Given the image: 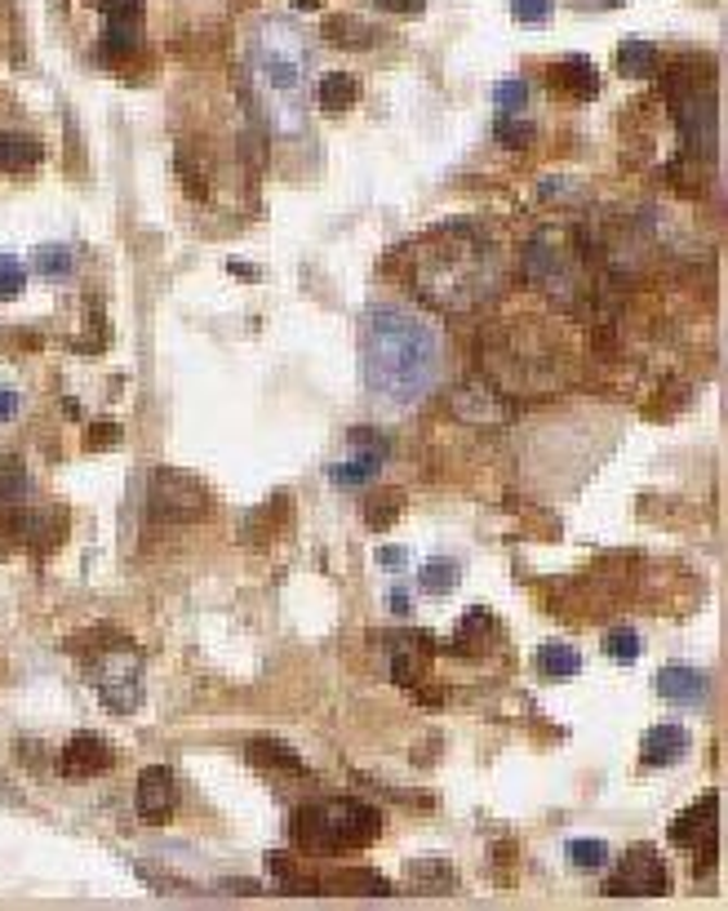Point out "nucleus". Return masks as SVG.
<instances>
[{"mask_svg":"<svg viewBox=\"0 0 728 911\" xmlns=\"http://www.w3.org/2000/svg\"><path fill=\"white\" fill-rule=\"evenodd\" d=\"M524 276L555 303H582L587 294V250L573 227L547 223L528 236L524 245Z\"/></svg>","mask_w":728,"mask_h":911,"instance_id":"20e7f679","label":"nucleus"},{"mask_svg":"<svg viewBox=\"0 0 728 911\" xmlns=\"http://www.w3.org/2000/svg\"><path fill=\"white\" fill-rule=\"evenodd\" d=\"M409 876H413V885H422L431 894H449L454 889V872H449L445 858H422V862H413Z\"/></svg>","mask_w":728,"mask_h":911,"instance_id":"c85d7f7f","label":"nucleus"},{"mask_svg":"<svg viewBox=\"0 0 728 911\" xmlns=\"http://www.w3.org/2000/svg\"><path fill=\"white\" fill-rule=\"evenodd\" d=\"M360 369H365V388L378 405L413 409L440 382L445 339L422 312L405 303H378L365 312Z\"/></svg>","mask_w":728,"mask_h":911,"instance_id":"f257e3e1","label":"nucleus"},{"mask_svg":"<svg viewBox=\"0 0 728 911\" xmlns=\"http://www.w3.org/2000/svg\"><path fill=\"white\" fill-rule=\"evenodd\" d=\"M551 0H511V14H515V23H528V27H542L547 18H551Z\"/></svg>","mask_w":728,"mask_h":911,"instance_id":"4c0bfd02","label":"nucleus"},{"mask_svg":"<svg viewBox=\"0 0 728 911\" xmlns=\"http://www.w3.org/2000/svg\"><path fill=\"white\" fill-rule=\"evenodd\" d=\"M657 63H662V59H657V50H653L649 40H636V36H630V40L617 45V72H622V76H653Z\"/></svg>","mask_w":728,"mask_h":911,"instance_id":"b1692460","label":"nucleus"},{"mask_svg":"<svg viewBox=\"0 0 728 911\" xmlns=\"http://www.w3.org/2000/svg\"><path fill=\"white\" fill-rule=\"evenodd\" d=\"M418 294L440 312H475L502 294L507 263L498 241L475 223L435 227L413 254Z\"/></svg>","mask_w":728,"mask_h":911,"instance_id":"f03ea898","label":"nucleus"},{"mask_svg":"<svg viewBox=\"0 0 728 911\" xmlns=\"http://www.w3.org/2000/svg\"><path fill=\"white\" fill-rule=\"evenodd\" d=\"M373 5L392 10V14H422V5H426V0H373Z\"/></svg>","mask_w":728,"mask_h":911,"instance_id":"ea45409f","label":"nucleus"},{"mask_svg":"<svg viewBox=\"0 0 728 911\" xmlns=\"http://www.w3.org/2000/svg\"><path fill=\"white\" fill-rule=\"evenodd\" d=\"M89 5L107 18H142V0H89Z\"/></svg>","mask_w":728,"mask_h":911,"instance_id":"58836bf2","label":"nucleus"},{"mask_svg":"<svg viewBox=\"0 0 728 911\" xmlns=\"http://www.w3.org/2000/svg\"><path fill=\"white\" fill-rule=\"evenodd\" d=\"M675 121H679V138H685V148L689 152H711V142H715V103H711V93L706 85L698 89H675Z\"/></svg>","mask_w":728,"mask_h":911,"instance_id":"1a4fd4ad","label":"nucleus"},{"mask_svg":"<svg viewBox=\"0 0 728 911\" xmlns=\"http://www.w3.org/2000/svg\"><path fill=\"white\" fill-rule=\"evenodd\" d=\"M400 511H405V494H400V490L373 494V498L365 503V524H369V530H392V524L400 520Z\"/></svg>","mask_w":728,"mask_h":911,"instance_id":"cd10ccee","label":"nucleus"},{"mask_svg":"<svg viewBox=\"0 0 728 911\" xmlns=\"http://www.w3.org/2000/svg\"><path fill=\"white\" fill-rule=\"evenodd\" d=\"M715 813H719V796L693 800V805L670 823V845H679V849H702L706 840H715Z\"/></svg>","mask_w":728,"mask_h":911,"instance_id":"4468645a","label":"nucleus"},{"mask_svg":"<svg viewBox=\"0 0 728 911\" xmlns=\"http://www.w3.org/2000/svg\"><path fill=\"white\" fill-rule=\"evenodd\" d=\"M547 76H551V85H555V89L573 93V99H596V93H600V72H596L587 59H564V63H551V67H547Z\"/></svg>","mask_w":728,"mask_h":911,"instance_id":"f3484780","label":"nucleus"},{"mask_svg":"<svg viewBox=\"0 0 728 911\" xmlns=\"http://www.w3.org/2000/svg\"><path fill=\"white\" fill-rule=\"evenodd\" d=\"M689 730L685 725H653L644 738H640V760L653 764V770H662V764H675L679 756L689 751Z\"/></svg>","mask_w":728,"mask_h":911,"instance_id":"dca6fc26","label":"nucleus"},{"mask_svg":"<svg viewBox=\"0 0 728 911\" xmlns=\"http://www.w3.org/2000/svg\"><path fill=\"white\" fill-rule=\"evenodd\" d=\"M454 414L475 422V427H502V422H511L515 409H511V401L494 388V382L471 378V382H462V388L454 392Z\"/></svg>","mask_w":728,"mask_h":911,"instance_id":"9d476101","label":"nucleus"},{"mask_svg":"<svg viewBox=\"0 0 728 911\" xmlns=\"http://www.w3.org/2000/svg\"><path fill=\"white\" fill-rule=\"evenodd\" d=\"M289 5H294V10H320L324 0H289Z\"/></svg>","mask_w":728,"mask_h":911,"instance_id":"49530a36","label":"nucleus"},{"mask_svg":"<svg viewBox=\"0 0 728 911\" xmlns=\"http://www.w3.org/2000/svg\"><path fill=\"white\" fill-rule=\"evenodd\" d=\"M352 441H356V445H365V450H360V454H352L347 463H333V467H329V481H333V485H343V490H356V485L373 481L378 467H382V458H386V441L378 436L373 427H356V431H352Z\"/></svg>","mask_w":728,"mask_h":911,"instance_id":"9b49d317","label":"nucleus"},{"mask_svg":"<svg viewBox=\"0 0 728 911\" xmlns=\"http://www.w3.org/2000/svg\"><path fill=\"white\" fill-rule=\"evenodd\" d=\"M657 694L670 707H702L706 694H711V681H706V671H698V667H666L657 676Z\"/></svg>","mask_w":728,"mask_h":911,"instance_id":"2eb2a0df","label":"nucleus"},{"mask_svg":"<svg viewBox=\"0 0 728 911\" xmlns=\"http://www.w3.org/2000/svg\"><path fill=\"white\" fill-rule=\"evenodd\" d=\"M569 858H573L577 872H604L609 868V845L582 836V840H569Z\"/></svg>","mask_w":728,"mask_h":911,"instance_id":"7c9ffc66","label":"nucleus"},{"mask_svg":"<svg viewBox=\"0 0 728 911\" xmlns=\"http://www.w3.org/2000/svg\"><path fill=\"white\" fill-rule=\"evenodd\" d=\"M72 263H76V258H72L67 245H40V250L31 254V271L44 276V280H67Z\"/></svg>","mask_w":728,"mask_h":911,"instance_id":"c756f323","label":"nucleus"},{"mask_svg":"<svg viewBox=\"0 0 728 911\" xmlns=\"http://www.w3.org/2000/svg\"><path fill=\"white\" fill-rule=\"evenodd\" d=\"M148 511L161 524H196V520H205L214 511V494L196 481V476L161 467L152 476V485H148Z\"/></svg>","mask_w":728,"mask_h":911,"instance_id":"423d86ee","label":"nucleus"},{"mask_svg":"<svg viewBox=\"0 0 728 911\" xmlns=\"http://www.w3.org/2000/svg\"><path fill=\"white\" fill-rule=\"evenodd\" d=\"M573 5H582V10H617V5H626V0H573Z\"/></svg>","mask_w":728,"mask_h":911,"instance_id":"c03bdc74","label":"nucleus"},{"mask_svg":"<svg viewBox=\"0 0 728 911\" xmlns=\"http://www.w3.org/2000/svg\"><path fill=\"white\" fill-rule=\"evenodd\" d=\"M392 609H396V613H409V592L396 587V592H392Z\"/></svg>","mask_w":728,"mask_h":911,"instance_id":"a18cd8bd","label":"nucleus"},{"mask_svg":"<svg viewBox=\"0 0 728 911\" xmlns=\"http://www.w3.org/2000/svg\"><path fill=\"white\" fill-rule=\"evenodd\" d=\"M250 85L276 134L307 129L311 93V50L289 18H258L250 31Z\"/></svg>","mask_w":728,"mask_h":911,"instance_id":"7ed1b4c3","label":"nucleus"},{"mask_svg":"<svg viewBox=\"0 0 728 911\" xmlns=\"http://www.w3.org/2000/svg\"><path fill=\"white\" fill-rule=\"evenodd\" d=\"M382 836V813L365 800H324L294 813V840L307 853H347Z\"/></svg>","mask_w":728,"mask_h":911,"instance_id":"39448f33","label":"nucleus"},{"mask_svg":"<svg viewBox=\"0 0 728 911\" xmlns=\"http://www.w3.org/2000/svg\"><path fill=\"white\" fill-rule=\"evenodd\" d=\"M250 756H254L258 764H271V770L298 774V779H307V774H311V770H307V760H303V756H294L284 743H250Z\"/></svg>","mask_w":728,"mask_h":911,"instance_id":"bb28decb","label":"nucleus"},{"mask_svg":"<svg viewBox=\"0 0 728 911\" xmlns=\"http://www.w3.org/2000/svg\"><path fill=\"white\" fill-rule=\"evenodd\" d=\"M604 649H609L613 662H636V658L644 654V641H640L636 628H613L609 641H604Z\"/></svg>","mask_w":728,"mask_h":911,"instance_id":"2f4dec72","label":"nucleus"},{"mask_svg":"<svg viewBox=\"0 0 728 911\" xmlns=\"http://www.w3.org/2000/svg\"><path fill=\"white\" fill-rule=\"evenodd\" d=\"M405 560H409L405 547H382V552H378V565H382V569H400Z\"/></svg>","mask_w":728,"mask_h":911,"instance_id":"a19ab883","label":"nucleus"},{"mask_svg":"<svg viewBox=\"0 0 728 911\" xmlns=\"http://www.w3.org/2000/svg\"><path fill=\"white\" fill-rule=\"evenodd\" d=\"M352 36H369V40H378V31L373 27H365V23H356V18H329L324 23V40H333V45H352Z\"/></svg>","mask_w":728,"mask_h":911,"instance_id":"f704fd0d","label":"nucleus"},{"mask_svg":"<svg viewBox=\"0 0 728 911\" xmlns=\"http://www.w3.org/2000/svg\"><path fill=\"white\" fill-rule=\"evenodd\" d=\"M356 93H360L356 76H347V72H329V76H320V85H316V103H320V112H347V107L356 103Z\"/></svg>","mask_w":728,"mask_h":911,"instance_id":"4be33fe9","label":"nucleus"},{"mask_svg":"<svg viewBox=\"0 0 728 911\" xmlns=\"http://www.w3.org/2000/svg\"><path fill=\"white\" fill-rule=\"evenodd\" d=\"M538 671H542L547 681H573L577 671H582L577 645H569V641H547V645L538 649Z\"/></svg>","mask_w":728,"mask_h":911,"instance_id":"aec40b11","label":"nucleus"},{"mask_svg":"<svg viewBox=\"0 0 728 911\" xmlns=\"http://www.w3.org/2000/svg\"><path fill=\"white\" fill-rule=\"evenodd\" d=\"M112 764H116V751H112L99 734H76V738L63 747V756H59L63 779H93V774L112 770Z\"/></svg>","mask_w":728,"mask_h":911,"instance_id":"ddd939ff","label":"nucleus"},{"mask_svg":"<svg viewBox=\"0 0 728 911\" xmlns=\"http://www.w3.org/2000/svg\"><path fill=\"white\" fill-rule=\"evenodd\" d=\"M267 872H271V881H276L284 894H303V898H307V894H320V876L298 872L289 853H267Z\"/></svg>","mask_w":728,"mask_h":911,"instance_id":"5701e85b","label":"nucleus"},{"mask_svg":"<svg viewBox=\"0 0 728 911\" xmlns=\"http://www.w3.org/2000/svg\"><path fill=\"white\" fill-rule=\"evenodd\" d=\"M133 805H138V813L148 823H165L169 813L178 809V779H174V770H165V764H148V770L138 774Z\"/></svg>","mask_w":728,"mask_h":911,"instance_id":"f8f14e48","label":"nucleus"},{"mask_svg":"<svg viewBox=\"0 0 728 911\" xmlns=\"http://www.w3.org/2000/svg\"><path fill=\"white\" fill-rule=\"evenodd\" d=\"M392 676H396L405 689H413V685L422 681V649H418V654L396 649V654H392Z\"/></svg>","mask_w":728,"mask_h":911,"instance_id":"c9c22d12","label":"nucleus"},{"mask_svg":"<svg viewBox=\"0 0 728 911\" xmlns=\"http://www.w3.org/2000/svg\"><path fill=\"white\" fill-rule=\"evenodd\" d=\"M23 284H27V267L10 254H0V299H14Z\"/></svg>","mask_w":728,"mask_h":911,"instance_id":"e433bc0d","label":"nucleus"},{"mask_svg":"<svg viewBox=\"0 0 728 911\" xmlns=\"http://www.w3.org/2000/svg\"><path fill=\"white\" fill-rule=\"evenodd\" d=\"M666 885H670V872H666V862L657 858L653 845H630L617 858L613 876H609V894L613 898H630V894L657 898V894H666Z\"/></svg>","mask_w":728,"mask_h":911,"instance_id":"0eeeda50","label":"nucleus"},{"mask_svg":"<svg viewBox=\"0 0 728 911\" xmlns=\"http://www.w3.org/2000/svg\"><path fill=\"white\" fill-rule=\"evenodd\" d=\"M40 161V142L31 134H18V129H0V169L5 174H23Z\"/></svg>","mask_w":728,"mask_h":911,"instance_id":"6ab92c4d","label":"nucleus"},{"mask_svg":"<svg viewBox=\"0 0 728 911\" xmlns=\"http://www.w3.org/2000/svg\"><path fill=\"white\" fill-rule=\"evenodd\" d=\"M320 889H333V894H365V898H386L392 894V881L382 872H365V868H352V872H333L320 881Z\"/></svg>","mask_w":728,"mask_h":911,"instance_id":"a211bd4d","label":"nucleus"},{"mask_svg":"<svg viewBox=\"0 0 728 911\" xmlns=\"http://www.w3.org/2000/svg\"><path fill=\"white\" fill-rule=\"evenodd\" d=\"M93 431H103V436H89V450H99V445H116V441H120V427H116V422H103V427H93Z\"/></svg>","mask_w":728,"mask_h":911,"instance_id":"79ce46f5","label":"nucleus"},{"mask_svg":"<svg viewBox=\"0 0 728 911\" xmlns=\"http://www.w3.org/2000/svg\"><path fill=\"white\" fill-rule=\"evenodd\" d=\"M31 494V476L23 467V458H5L0 463V503L5 507H23Z\"/></svg>","mask_w":728,"mask_h":911,"instance_id":"a878e982","label":"nucleus"},{"mask_svg":"<svg viewBox=\"0 0 728 911\" xmlns=\"http://www.w3.org/2000/svg\"><path fill=\"white\" fill-rule=\"evenodd\" d=\"M99 694H103V703L112 707V711H133L138 707V698H142V658H138V649L129 645V641H120V645H112L107 649V662H103V671H99Z\"/></svg>","mask_w":728,"mask_h":911,"instance_id":"6e6552de","label":"nucleus"},{"mask_svg":"<svg viewBox=\"0 0 728 911\" xmlns=\"http://www.w3.org/2000/svg\"><path fill=\"white\" fill-rule=\"evenodd\" d=\"M494 103L502 107V116L528 107V80H498L494 85Z\"/></svg>","mask_w":728,"mask_h":911,"instance_id":"72a5a7b5","label":"nucleus"},{"mask_svg":"<svg viewBox=\"0 0 728 911\" xmlns=\"http://www.w3.org/2000/svg\"><path fill=\"white\" fill-rule=\"evenodd\" d=\"M533 134H538V129H533V121H515V116H498L494 121V138L502 142V148L520 152V148H528V142H533Z\"/></svg>","mask_w":728,"mask_h":911,"instance_id":"473e14b6","label":"nucleus"},{"mask_svg":"<svg viewBox=\"0 0 728 911\" xmlns=\"http://www.w3.org/2000/svg\"><path fill=\"white\" fill-rule=\"evenodd\" d=\"M142 45V18H107V31H103V59L116 63L125 54H138Z\"/></svg>","mask_w":728,"mask_h":911,"instance_id":"412c9836","label":"nucleus"},{"mask_svg":"<svg viewBox=\"0 0 728 911\" xmlns=\"http://www.w3.org/2000/svg\"><path fill=\"white\" fill-rule=\"evenodd\" d=\"M18 414V392H10V388H0V422H10Z\"/></svg>","mask_w":728,"mask_h":911,"instance_id":"37998d69","label":"nucleus"},{"mask_svg":"<svg viewBox=\"0 0 728 911\" xmlns=\"http://www.w3.org/2000/svg\"><path fill=\"white\" fill-rule=\"evenodd\" d=\"M458 560H449V556H431L426 565H422V573H418V583H422V592L426 596H449L454 587H458Z\"/></svg>","mask_w":728,"mask_h":911,"instance_id":"393cba45","label":"nucleus"}]
</instances>
